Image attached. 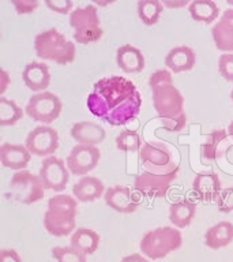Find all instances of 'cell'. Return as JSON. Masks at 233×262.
Listing matches in <instances>:
<instances>
[{"label": "cell", "mask_w": 233, "mask_h": 262, "mask_svg": "<svg viewBox=\"0 0 233 262\" xmlns=\"http://www.w3.org/2000/svg\"><path fill=\"white\" fill-rule=\"evenodd\" d=\"M176 178L177 175H157L143 169L135 176L134 187L139 194L147 198H164L168 195L172 182Z\"/></svg>", "instance_id": "4fadbf2b"}, {"label": "cell", "mask_w": 233, "mask_h": 262, "mask_svg": "<svg viewBox=\"0 0 233 262\" xmlns=\"http://www.w3.org/2000/svg\"><path fill=\"white\" fill-rule=\"evenodd\" d=\"M18 15L32 14L38 7V0H10Z\"/></svg>", "instance_id": "836d02e7"}, {"label": "cell", "mask_w": 233, "mask_h": 262, "mask_svg": "<svg viewBox=\"0 0 233 262\" xmlns=\"http://www.w3.org/2000/svg\"><path fill=\"white\" fill-rule=\"evenodd\" d=\"M104 200L110 209L124 214L134 213L141 204L139 196L127 186H112L104 194Z\"/></svg>", "instance_id": "5bb4252c"}, {"label": "cell", "mask_w": 233, "mask_h": 262, "mask_svg": "<svg viewBox=\"0 0 233 262\" xmlns=\"http://www.w3.org/2000/svg\"><path fill=\"white\" fill-rule=\"evenodd\" d=\"M69 173L71 172L63 160L56 156H51L42 160L38 176L41 178L45 190L60 192L65 190L68 184Z\"/></svg>", "instance_id": "30bf717a"}, {"label": "cell", "mask_w": 233, "mask_h": 262, "mask_svg": "<svg viewBox=\"0 0 233 262\" xmlns=\"http://www.w3.org/2000/svg\"><path fill=\"white\" fill-rule=\"evenodd\" d=\"M192 190L199 196V200H202L203 202H212V201L217 200V196L221 192V180L216 172H199L194 178Z\"/></svg>", "instance_id": "e0dca14e"}, {"label": "cell", "mask_w": 233, "mask_h": 262, "mask_svg": "<svg viewBox=\"0 0 233 262\" xmlns=\"http://www.w3.org/2000/svg\"><path fill=\"white\" fill-rule=\"evenodd\" d=\"M71 246L74 249L79 250L85 255H91L97 251L101 237L94 229L79 227L73 232L71 236Z\"/></svg>", "instance_id": "d4e9b609"}, {"label": "cell", "mask_w": 233, "mask_h": 262, "mask_svg": "<svg viewBox=\"0 0 233 262\" xmlns=\"http://www.w3.org/2000/svg\"><path fill=\"white\" fill-rule=\"evenodd\" d=\"M52 257L57 262H87L86 255L73 246H57L52 249Z\"/></svg>", "instance_id": "4dcf8cb0"}, {"label": "cell", "mask_w": 233, "mask_h": 262, "mask_svg": "<svg viewBox=\"0 0 233 262\" xmlns=\"http://www.w3.org/2000/svg\"><path fill=\"white\" fill-rule=\"evenodd\" d=\"M225 2H226V3H228L229 6H233V0H225Z\"/></svg>", "instance_id": "b9f144b4"}, {"label": "cell", "mask_w": 233, "mask_h": 262, "mask_svg": "<svg viewBox=\"0 0 233 262\" xmlns=\"http://www.w3.org/2000/svg\"><path fill=\"white\" fill-rule=\"evenodd\" d=\"M233 242V224L230 221H220L204 232V245L208 249H224Z\"/></svg>", "instance_id": "603a6c76"}, {"label": "cell", "mask_w": 233, "mask_h": 262, "mask_svg": "<svg viewBox=\"0 0 233 262\" xmlns=\"http://www.w3.org/2000/svg\"><path fill=\"white\" fill-rule=\"evenodd\" d=\"M218 70L225 81L233 82V53H222L218 59Z\"/></svg>", "instance_id": "d6a6232c"}, {"label": "cell", "mask_w": 233, "mask_h": 262, "mask_svg": "<svg viewBox=\"0 0 233 262\" xmlns=\"http://www.w3.org/2000/svg\"><path fill=\"white\" fill-rule=\"evenodd\" d=\"M25 146L37 157H51L59 149V134L49 126H37L26 137Z\"/></svg>", "instance_id": "8fae6325"}, {"label": "cell", "mask_w": 233, "mask_h": 262, "mask_svg": "<svg viewBox=\"0 0 233 262\" xmlns=\"http://www.w3.org/2000/svg\"><path fill=\"white\" fill-rule=\"evenodd\" d=\"M0 262H22V259L14 249H3L0 253Z\"/></svg>", "instance_id": "d590c367"}, {"label": "cell", "mask_w": 233, "mask_h": 262, "mask_svg": "<svg viewBox=\"0 0 233 262\" xmlns=\"http://www.w3.org/2000/svg\"><path fill=\"white\" fill-rule=\"evenodd\" d=\"M78 202L75 196L57 194L48 201V209L44 214V227L52 236H67L77 229Z\"/></svg>", "instance_id": "3957f363"}, {"label": "cell", "mask_w": 233, "mask_h": 262, "mask_svg": "<svg viewBox=\"0 0 233 262\" xmlns=\"http://www.w3.org/2000/svg\"><path fill=\"white\" fill-rule=\"evenodd\" d=\"M230 98H232V101H233V89H232V92H230Z\"/></svg>", "instance_id": "7bdbcfd3"}, {"label": "cell", "mask_w": 233, "mask_h": 262, "mask_svg": "<svg viewBox=\"0 0 233 262\" xmlns=\"http://www.w3.org/2000/svg\"><path fill=\"white\" fill-rule=\"evenodd\" d=\"M139 160L145 171L157 175H177L179 164L173 160L172 150L162 142H145L139 150Z\"/></svg>", "instance_id": "52a82bcc"}, {"label": "cell", "mask_w": 233, "mask_h": 262, "mask_svg": "<svg viewBox=\"0 0 233 262\" xmlns=\"http://www.w3.org/2000/svg\"><path fill=\"white\" fill-rule=\"evenodd\" d=\"M61 110H63V104L60 98L46 90L33 94L25 108L29 118L33 119L34 122L44 123V124H51L55 122L60 116Z\"/></svg>", "instance_id": "9c48e42d"}, {"label": "cell", "mask_w": 233, "mask_h": 262, "mask_svg": "<svg viewBox=\"0 0 233 262\" xmlns=\"http://www.w3.org/2000/svg\"><path fill=\"white\" fill-rule=\"evenodd\" d=\"M30 159H32V153L25 145L4 142L0 146V161L4 168L22 171L28 167Z\"/></svg>", "instance_id": "2e32d148"}, {"label": "cell", "mask_w": 233, "mask_h": 262, "mask_svg": "<svg viewBox=\"0 0 233 262\" xmlns=\"http://www.w3.org/2000/svg\"><path fill=\"white\" fill-rule=\"evenodd\" d=\"M46 7L53 12L65 15L73 11V0H44Z\"/></svg>", "instance_id": "e575fe53"}, {"label": "cell", "mask_w": 233, "mask_h": 262, "mask_svg": "<svg viewBox=\"0 0 233 262\" xmlns=\"http://www.w3.org/2000/svg\"><path fill=\"white\" fill-rule=\"evenodd\" d=\"M116 63L126 74H136L145 70V56L141 49L124 44L116 51Z\"/></svg>", "instance_id": "ffe728a7"}, {"label": "cell", "mask_w": 233, "mask_h": 262, "mask_svg": "<svg viewBox=\"0 0 233 262\" xmlns=\"http://www.w3.org/2000/svg\"><path fill=\"white\" fill-rule=\"evenodd\" d=\"M153 105L164 128L171 133L181 131L187 124L184 97L173 83L169 70H157L149 78Z\"/></svg>", "instance_id": "7a4b0ae2"}, {"label": "cell", "mask_w": 233, "mask_h": 262, "mask_svg": "<svg viewBox=\"0 0 233 262\" xmlns=\"http://www.w3.org/2000/svg\"><path fill=\"white\" fill-rule=\"evenodd\" d=\"M34 49L40 59L55 61L57 64H68L77 55L75 44L67 40L57 29L38 33L34 38Z\"/></svg>", "instance_id": "277c9868"}, {"label": "cell", "mask_w": 233, "mask_h": 262, "mask_svg": "<svg viewBox=\"0 0 233 262\" xmlns=\"http://www.w3.org/2000/svg\"><path fill=\"white\" fill-rule=\"evenodd\" d=\"M105 184L94 176H82L78 183L74 184L73 195L79 202H94L105 194Z\"/></svg>", "instance_id": "44dd1931"}, {"label": "cell", "mask_w": 233, "mask_h": 262, "mask_svg": "<svg viewBox=\"0 0 233 262\" xmlns=\"http://www.w3.org/2000/svg\"><path fill=\"white\" fill-rule=\"evenodd\" d=\"M183 243V236L176 227H158L145 233L139 249L149 259H161L175 251Z\"/></svg>", "instance_id": "5b68a950"}, {"label": "cell", "mask_w": 233, "mask_h": 262, "mask_svg": "<svg viewBox=\"0 0 233 262\" xmlns=\"http://www.w3.org/2000/svg\"><path fill=\"white\" fill-rule=\"evenodd\" d=\"M136 11L143 25L154 26L162 14L164 4L161 3V0H138Z\"/></svg>", "instance_id": "83f0119b"}, {"label": "cell", "mask_w": 233, "mask_h": 262, "mask_svg": "<svg viewBox=\"0 0 233 262\" xmlns=\"http://www.w3.org/2000/svg\"><path fill=\"white\" fill-rule=\"evenodd\" d=\"M24 118V110L15 101L4 96L0 97V126H14Z\"/></svg>", "instance_id": "f1b7e54d"}, {"label": "cell", "mask_w": 233, "mask_h": 262, "mask_svg": "<svg viewBox=\"0 0 233 262\" xmlns=\"http://www.w3.org/2000/svg\"><path fill=\"white\" fill-rule=\"evenodd\" d=\"M100 159H101V151L97 146L78 143L67 156L65 164L73 175L85 176L97 167Z\"/></svg>", "instance_id": "7c38bea8"}, {"label": "cell", "mask_w": 233, "mask_h": 262, "mask_svg": "<svg viewBox=\"0 0 233 262\" xmlns=\"http://www.w3.org/2000/svg\"><path fill=\"white\" fill-rule=\"evenodd\" d=\"M87 110L110 126H124L134 120L142 108V96L134 82L112 75L101 78L86 100Z\"/></svg>", "instance_id": "6da1fadb"}, {"label": "cell", "mask_w": 233, "mask_h": 262, "mask_svg": "<svg viewBox=\"0 0 233 262\" xmlns=\"http://www.w3.org/2000/svg\"><path fill=\"white\" fill-rule=\"evenodd\" d=\"M192 0H161L164 7L167 8H183L185 6H190Z\"/></svg>", "instance_id": "8d00e7d4"}, {"label": "cell", "mask_w": 233, "mask_h": 262, "mask_svg": "<svg viewBox=\"0 0 233 262\" xmlns=\"http://www.w3.org/2000/svg\"><path fill=\"white\" fill-rule=\"evenodd\" d=\"M188 12L194 20L200 24H212L220 16V7L214 0H192Z\"/></svg>", "instance_id": "484cf974"}, {"label": "cell", "mask_w": 233, "mask_h": 262, "mask_svg": "<svg viewBox=\"0 0 233 262\" xmlns=\"http://www.w3.org/2000/svg\"><path fill=\"white\" fill-rule=\"evenodd\" d=\"M22 79L28 89L32 92H45L51 83V74H49V67L45 63L40 61H32L25 66L22 71Z\"/></svg>", "instance_id": "ac0fdd59"}, {"label": "cell", "mask_w": 233, "mask_h": 262, "mask_svg": "<svg viewBox=\"0 0 233 262\" xmlns=\"http://www.w3.org/2000/svg\"><path fill=\"white\" fill-rule=\"evenodd\" d=\"M0 79H2V85H0V94L3 96L4 92L7 90L8 83H10V77H8V73L6 70H2V73H0Z\"/></svg>", "instance_id": "f35d334b"}, {"label": "cell", "mask_w": 233, "mask_h": 262, "mask_svg": "<svg viewBox=\"0 0 233 262\" xmlns=\"http://www.w3.org/2000/svg\"><path fill=\"white\" fill-rule=\"evenodd\" d=\"M216 48L224 53L233 52V8H228L212 29Z\"/></svg>", "instance_id": "9a60e30c"}, {"label": "cell", "mask_w": 233, "mask_h": 262, "mask_svg": "<svg viewBox=\"0 0 233 262\" xmlns=\"http://www.w3.org/2000/svg\"><path fill=\"white\" fill-rule=\"evenodd\" d=\"M228 137V131L218 128L213 130L210 134H206L203 137V142L200 146V153L203 160H217L221 157L220 146L224 143V141Z\"/></svg>", "instance_id": "4316f807"}, {"label": "cell", "mask_w": 233, "mask_h": 262, "mask_svg": "<svg viewBox=\"0 0 233 262\" xmlns=\"http://www.w3.org/2000/svg\"><path fill=\"white\" fill-rule=\"evenodd\" d=\"M195 63V52L192 51V48L185 47V45H180V47L172 48L165 56V66H167L169 71L175 74L190 71V70L194 69Z\"/></svg>", "instance_id": "7402d4cb"}, {"label": "cell", "mask_w": 233, "mask_h": 262, "mask_svg": "<svg viewBox=\"0 0 233 262\" xmlns=\"http://www.w3.org/2000/svg\"><path fill=\"white\" fill-rule=\"evenodd\" d=\"M216 204L221 213L233 212V186L221 190V192L217 196Z\"/></svg>", "instance_id": "1f68e13d"}, {"label": "cell", "mask_w": 233, "mask_h": 262, "mask_svg": "<svg viewBox=\"0 0 233 262\" xmlns=\"http://www.w3.org/2000/svg\"><path fill=\"white\" fill-rule=\"evenodd\" d=\"M69 25L74 30V40L78 44H93L102 37L104 32L100 24L97 6L87 4L85 7H78L69 14Z\"/></svg>", "instance_id": "8992f818"}, {"label": "cell", "mask_w": 233, "mask_h": 262, "mask_svg": "<svg viewBox=\"0 0 233 262\" xmlns=\"http://www.w3.org/2000/svg\"><path fill=\"white\" fill-rule=\"evenodd\" d=\"M120 262H150L143 254H131L124 257Z\"/></svg>", "instance_id": "74e56055"}, {"label": "cell", "mask_w": 233, "mask_h": 262, "mask_svg": "<svg viewBox=\"0 0 233 262\" xmlns=\"http://www.w3.org/2000/svg\"><path fill=\"white\" fill-rule=\"evenodd\" d=\"M44 194L45 187L40 176L22 169L12 175L6 195L16 204L32 205L42 200Z\"/></svg>", "instance_id": "ba28073f"}, {"label": "cell", "mask_w": 233, "mask_h": 262, "mask_svg": "<svg viewBox=\"0 0 233 262\" xmlns=\"http://www.w3.org/2000/svg\"><path fill=\"white\" fill-rule=\"evenodd\" d=\"M196 213V204L190 200H180L169 206V220L176 228H185L191 224Z\"/></svg>", "instance_id": "cb8c5ba5"}, {"label": "cell", "mask_w": 233, "mask_h": 262, "mask_svg": "<svg viewBox=\"0 0 233 262\" xmlns=\"http://www.w3.org/2000/svg\"><path fill=\"white\" fill-rule=\"evenodd\" d=\"M116 147L122 151H139L142 147L141 135L134 130L120 131L114 139Z\"/></svg>", "instance_id": "f546056e"}, {"label": "cell", "mask_w": 233, "mask_h": 262, "mask_svg": "<svg viewBox=\"0 0 233 262\" xmlns=\"http://www.w3.org/2000/svg\"><path fill=\"white\" fill-rule=\"evenodd\" d=\"M94 6H98V7H108L110 4L116 3L118 0H91Z\"/></svg>", "instance_id": "ab89813d"}, {"label": "cell", "mask_w": 233, "mask_h": 262, "mask_svg": "<svg viewBox=\"0 0 233 262\" xmlns=\"http://www.w3.org/2000/svg\"><path fill=\"white\" fill-rule=\"evenodd\" d=\"M226 131H228V135H229V137H232V138H233V120H232V122H230V123H229L228 130H226Z\"/></svg>", "instance_id": "60d3db41"}, {"label": "cell", "mask_w": 233, "mask_h": 262, "mask_svg": "<svg viewBox=\"0 0 233 262\" xmlns=\"http://www.w3.org/2000/svg\"><path fill=\"white\" fill-rule=\"evenodd\" d=\"M69 133L74 141H77L81 145H89V146H97L105 139L104 127L94 122H87V120L73 124Z\"/></svg>", "instance_id": "d6986e66"}]
</instances>
